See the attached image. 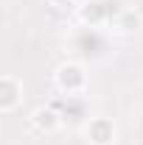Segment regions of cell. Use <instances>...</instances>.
<instances>
[{
  "label": "cell",
  "mask_w": 143,
  "mask_h": 145,
  "mask_svg": "<svg viewBox=\"0 0 143 145\" xmlns=\"http://www.w3.org/2000/svg\"><path fill=\"white\" fill-rule=\"evenodd\" d=\"M54 106L59 109V114H62L65 123H70V126H87L90 106L84 101V95H62V101L54 103Z\"/></svg>",
  "instance_id": "cell-4"
},
{
  "label": "cell",
  "mask_w": 143,
  "mask_h": 145,
  "mask_svg": "<svg viewBox=\"0 0 143 145\" xmlns=\"http://www.w3.org/2000/svg\"><path fill=\"white\" fill-rule=\"evenodd\" d=\"M20 101H23V84L14 75H3L0 78V109L3 112H11Z\"/></svg>",
  "instance_id": "cell-6"
},
{
  "label": "cell",
  "mask_w": 143,
  "mask_h": 145,
  "mask_svg": "<svg viewBox=\"0 0 143 145\" xmlns=\"http://www.w3.org/2000/svg\"><path fill=\"white\" fill-rule=\"evenodd\" d=\"M84 134L93 145H112L115 142V126L109 117H90L87 126H84Z\"/></svg>",
  "instance_id": "cell-5"
},
{
  "label": "cell",
  "mask_w": 143,
  "mask_h": 145,
  "mask_svg": "<svg viewBox=\"0 0 143 145\" xmlns=\"http://www.w3.org/2000/svg\"><path fill=\"white\" fill-rule=\"evenodd\" d=\"M112 25H115V28H121V31H132V28H138V25H140V17H138L135 11H129V8H121V14L115 17Z\"/></svg>",
  "instance_id": "cell-8"
},
{
  "label": "cell",
  "mask_w": 143,
  "mask_h": 145,
  "mask_svg": "<svg viewBox=\"0 0 143 145\" xmlns=\"http://www.w3.org/2000/svg\"><path fill=\"white\" fill-rule=\"evenodd\" d=\"M31 120H34V126L39 128V131H56V128L65 123L56 106H42V109H36Z\"/></svg>",
  "instance_id": "cell-7"
},
{
  "label": "cell",
  "mask_w": 143,
  "mask_h": 145,
  "mask_svg": "<svg viewBox=\"0 0 143 145\" xmlns=\"http://www.w3.org/2000/svg\"><path fill=\"white\" fill-rule=\"evenodd\" d=\"M51 3H54V6H68L70 0H51Z\"/></svg>",
  "instance_id": "cell-10"
},
{
  "label": "cell",
  "mask_w": 143,
  "mask_h": 145,
  "mask_svg": "<svg viewBox=\"0 0 143 145\" xmlns=\"http://www.w3.org/2000/svg\"><path fill=\"white\" fill-rule=\"evenodd\" d=\"M135 128H138V134L143 137V109H138V114H135Z\"/></svg>",
  "instance_id": "cell-9"
},
{
  "label": "cell",
  "mask_w": 143,
  "mask_h": 145,
  "mask_svg": "<svg viewBox=\"0 0 143 145\" xmlns=\"http://www.w3.org/2000/svg\"><path fill=\"white\" fill-rule=\"evenodd\" d=\"M70 50L81 61H104L112 53L109 50V36L101 28H90V25H81L79 31H73Z\"/></svg>",
  "instance_id": "cell-1"
},
{
  "label": "cell",
  "mask_w": 143,
  "mask_h": 145,
  "mask_svg": "<svg viewBox=\"0 0 143 145\" xmlns=\"http://www.w3.org/2000/svg\"><path fill=\"white\" fill-rule=\"evenodd\" d=\"M56 87H59L62 95H84V89H87V72H84V67L73 64V61L62 64L56 70Z\"/></svg>",
  "instance_id": "cell-3"
},
{
  "label": "cell",
  "mask_w": 143,
  "mask_h": 145,
  "mask_svg": "<svg viewBox=\"0 0 143 145\" xmlns=\"http://www.w3.org/2000/svg\"><path fill=\"white\" fill-rule=\"evenodd\" d=\"M118 14H121V8H118L115 0H87V3L79 8V20H81L84 25H90V28L112 25Z\"/></svg>",
  "instance_id": "cell-2"
}]
</instances>
